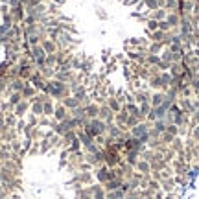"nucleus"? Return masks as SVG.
I'll return each mask as SVG.
<instances>
[{"label": "nucleus", "instance_id": "obj_1", "mask_svg": "<svg viewBox=\"0 0 199 199\" xmlns=\"http://www.w3.org/2000/svg\"><path fill=\"white\" fill-rule=\"evenodd\" d=\"M102 131H103V124L98 122V120H94V122H90L87 125V135H98V133H102Z\"/></svg>", "mask_w": 199, "mask_h": 199}, {"label": "nucleus", "instance_id": "obj_2", "mask_svg": "<svg viewBox=\"0 0 199 199\" xmlns=\"http://www.w3.org/2000/svg\"><path fill=\"white\" fill-rule=\"evenodd\" d=\"M67 105H68V107H76V105H77V100H76V98L67 100Z\"/></svg>", "mask_w": 199, "mask_h": 199}, {"label": "nucleus", "instance_id": "obj_3", "mask_svg": "<svg viewBox=\"0 0 199 199\" xmlns=\"http://www.w3.org/2000/svg\"><path fill=\"white\" fill-rule=\"evenodd\" d=\"M55 116L57 118H65V109H57L55 111Z\"/></svg>", "mask_w": 199, "mask_h": 199}]
</instances>
